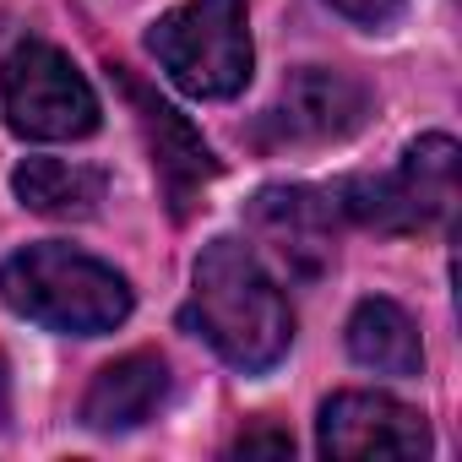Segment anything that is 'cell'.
<instances>
[{
  "label": "cell",
  "mask_w": 462,
  "mask_h": 462,
  "mask_svg": "<svg viewBox=\"0 0 462 462\" xmlns=\"http://www.w3.org/2000/svg\"><path fill=\"white\" fill-rule=\"evenodd\" d=\"M115 82L120 93L131 98L136 109V125L147 136V152H152V169H158V185H163V201L174 217H190V207L201 201V190L217 180V158L207 152V142L190 131V120L180 109H169L147 82H136L125 66H115Z\"/></svg>",
  "instance_id": "6"
},
{
  "label": "cell",
  "mask_w": 462,
  "mask_h": 462,
  "mask_svg": "<svg viewBox=\"0 0 462 462\" xmlns=\"http://www.w3.org/2000/svg\"><path fill=\"white\" fill-rule=\"evenodd\" d=\"M337 212L386 228V235H413L435 228L457 212V142L451 136H424L402 152L392 174L375 180H348L337 190Z\"/></svg>",
  "instance_id": "4"
},
{
  "label": "cell",
  "mask_w": 462,
  "mask_h": 462,
  "mask_svg": "<svg viewBox=\"0 0 462 462\" xmlns=\"http://www.w3.org/2000/svg\"><path fill=\"white\" fill-rule=\"evenodd\" d=\"M332 217H337V201L327 190H305V185H273L251 207L256 240L278 256V267L289 278H321L332 267V251H337Z\"/></svg>",
  "instance_id": "8"
},
{
  "label": "cell",
  "mask_w": 462,
  "mask_h": 462,
  "mask_svg": "<svg viewBox=\"0 0 462 462\" xmlns=\"http://www.w3.org/2000/svg\"><path fill=\"white\" fill-rule=\"evenodd\" d=\"M147 50L190 98H235L251 82L245 0H185L152 23Z\"/></svg>",
  "instance_id": "3"
},
{
  "label": "cell",
  "mask_w": 462,
  "mask_h": 462,
  "mask_svg": "<svg viewBox=\"0 0 462 462\" xmlns=\"http://www.w3.org/2000/svg\"><path fill=\"white\" fill-rule=\"evenodd\" d=\"M12 190L28 212L44 217H88L104 201V174L93 163H71V158H28L12 174Z\"/></svg>",
  "instance_id": "12"
},
{
  "label": "cell",
  "mask_w": 462,
  "mask_h": 462,
  "mask_svg": "<svg viewBox=\"0 0 462 462\" xmlns=\"http://www.w3.org/2000/svg\"><path fill=\"white\" fill-rule=\"evenodd\" d=\"M337 12H348V17H359V23H381V17H392L402 0H332Z\"/></svg>",
  "instance_id": "14"
},
{
  "label": "cell",
  "mask_w": 462,
  "mask_h": 462,
  "mask_svg": "<svg viewBox=\"0 0 462 462\" xmlns=\"http://www.w3.org/2000/svg\"><path fill=\"white\" fill-rule=\"evenodd\" d=\"M370 115V93L348 77V71H327V66H305L283 82L267 131L283 147H327L343 142L365 125Z\"/></svg>",
  "instance_id": "7"
},
{
  "label": "cell",
  "mask_w": 462,
  "mask_h": 462,
  "mask_svg": "<svg viewBox=\"0 0 462 462\" xmlns=\"http://www.w3.org/2000/svg\"><path fill=\"white\" fill-rule=\"evenodd\" d=\"M321 451L327 457H424L430 451V430L424 419L386 397V392H337L321 408Z\"/></svg>",
  "instance_id": "9"
},
{
  "label": "cell",
  "mask_w": 462,
  "mask_h": 462,
  "mask_svg": "<svg viewBox=\"0 0 462 462\" xmlns=\"http://www.w3.org/2000/svg\"><path fill=\"white\" fill-rule=\"evenodd\" d=\"M240 457H256V451H273V457H294V440L283 435V430H251V435H240V446H235Z\"/></svg>",
  "instance_id": "13"
},
{
  "label": "cell",
  "mask_w": 462,
  "mask_h": 462,
  "mask_svg": "<svg viewBox=\"0 0 462 462\" xmlns=\"http://www.w3.org/2000/svg\"><path fill=\"white\" fill-rule=\"evenodd\" d=\"M0 300L39 327L77 332V337L115 332L131 316L125 278L71 245H55V240L28 245L0 267Z\"/></svg>",
  "instance_id": "2"
},
{
  "label": "cell",
  "mask_w": 462,
  "mask_h": 462,
  "mask_svg": "<svg viewBox=\"0 0 462 462\" xmlns=\"http://www.w3.org/2000/svg\"><path fill=\"white\" fill-rule=\"evenodd\" d=\"M163 397H169V365L158 354L136 348L93 375V386L82 397V419L93 430H136L163 408Z\"/></svg>",
  "instance_id": "10"
},
{
  "label": "cell",
  "mask_w": 462,
  "mask_h": 462,
  "mask_svg": "<svg viewBox=\"0 0 462 462\" xmlns=\"http://www.w3.org/2000/svg\"><path fill=\"white\" fill-rule=\"evenodd\" d=\"M348 354L375 375H419L424 370L419 327L397 300H365L348 316Z\"/></svg>",
  "instance_id": "11"
},
{
  "label": "cell",
  "mask_w": 462,
  "mask_h": 462,
  "mask_svg": "<svg viewBox=\"0 0 462 462\" xmlns=\"http://www.w3.org/2000/svg\"><path fill=\"white\" fill-rule=\"evenodd\" d=\"M0 419H6V370H0Z\"/></svg>",
  "instance_id": "15"
},
{
  "label": "cell",
  "mask_w": 462,
  "mask_h": 462,
  "mask_svg": "<svg viewBox=\"0 0 462 462\" xmlns=\"http://www.w3.org/2000/svg\"><path fill=\"white\" fill-rule=\"evenodd\" d=\"M0 98H6L12 131L33 142H71L98 125V93L88 77L44 39H23L0 66Z\"/></svg>",
  "instance_id": "5"
},
{
  "label": "cell",
  "mask_w": 462,
  "mask_h": 462,
  "mask_svg": "<svg viewBox=\"0 0 462 462\" xmlns=\"http://www.w3.org/2000/svg\"><path fill=\"white\" fill-rule=\"evenodd\" d=\"M185 327H196L235 370H273L294 343V316L262 256L240 240H212L196 262V289L185 305Z\"/></svg>",
  "instance_id": "1"
}]
</instances>
